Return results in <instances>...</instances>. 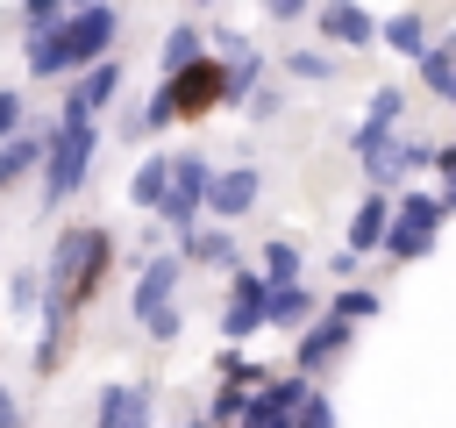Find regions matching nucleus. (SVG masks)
<instances>
[{"instance_id":"23","label":"nucleus","mask_w":456,"mask_h":428,"mask_svg":"<svg viewBox=\"0 0 456 428\" xmlns=\"http://www.w3.org/2000/svg\"><path fill=\"white\" fill-rule=\"evenodd\" d=\"M214 157H200V150H171V193H185V200H200L207 207V185H214Z\"/></svg>"},{"instance_id":"33","label":"nucleus","mask_w":456,"mask_h":428,"mask_svg":"<svg viewBox=\"0 0 456 428\" xmlns=\"http://www.w3.org/2000/svg\"><path fill=\"white\" fill-rule=\"evenodd\" d=\"M242 114H249V121H278V114H285V93H278V86H256V93L242 100Z\"/></svg>"},{"instance_id":"30","label":"nucleus","mask_w":456,"mask_h":428,"mask_svg":"<svg viewBox=\"0 0 456 428\" xmlns=\"http://www.w3.org/2000/svg\"><path fill=\"white\" fill-rule=\"evenodd\" d=\"M249 392H256V385L221 378V385H214V399H207V421H249Z\"/></svg>"},{"instance_id":"32","label":"nucleus","mask_w":456,"mask_h":428,"mask_svg":"<svg viewBox=\"0 0 456 428\" xmlns=\"http://www.w3.org/2000/svg\"><path fill=\"white\" fill-rule=\"evenodd\" d=\"M14 14H21V36H28V29L64 21V14H71V0H14Z\"/></svg>"},{"instance_id":"11","label":"nucleus","mask_w":456,"mask_h":428,"mask_svg":"<svg viewBox=\"0 0 456 428\" xmlns=\"http://www.w3.org/2000/svg\"><path fill=\"white\" fill-rule=\"evenodd\" d=\"M185 250H150L142 257V271H135V285H128V307H135V321L150 314V307H164V300H178V285H185Z\"/></svg>"},{"instance_id":"31","label":"nucleus","mask_w":456,"mask_h":428,"mask_svg":"<svg viewBox=\"0 0 456 428\" xmlns=\"http://www.w3.org/2000/svg\"><path fill=\"white\" fill-rule=\"evenodd\" d=\"M135 328H142L150 342H178V335H185V314H178V300H164V307H150Z\"/></svg>"},{"instance_id":"1","label":"nucleus","mask_w":456,"mask_h":428,"mask_svg":"<svg viewBox=\"0 0 456 428\" xmlns=\"http://www.w3.org/2000/svg\"><path fill=\"white\" fill-rule=\"evenodd\" d=\"M107 278H114V228H100V221H78V228H64L57 243H50V264H43V328H36V350H28V371L36 378H50L57 364H64V342H71V321L107 292Z\"/></svg>"},{"instance_id":"13","label":"nucleus","mask_w":456,"mask_h":428,"mask_svg":"<svg viewBox=\"0 0 456 428\" xmlns=\"http://www.w3.org/2000/svg\"><path fill=\"white\" fill-rule=\"evenodd\" d=\"M150 414H157L150 378H114V385L93 392V421H100V428H142Z\"/></svg>"},{"instance_id":"29","label":"nucleus","mask_w":456,"mask_h":428,"mask_svg":"<svg viewBox=\"0 0 456 428\" xmlns=\"http://www.w3.org/2000/svg\"><path fill=\"white\" fill-rule=\"evenodd\" d=\"M214 378H235V385H264L271 371H264V364H256V357H249L242 342H228V350L214 357Z\"/></svg>"},{"instance_id":"34","label":"nucleus","mask_w":456,"mask_h":428,"mask_svg":"<svg viewBox=\"0 0 456 428\" xmlns=\"http://www.w3.org/2000/svg\"><path fill=\"white\" fill-rule=\"evenodd\" d=\"M14 128H28V100L14 86H0V136H14Z\"/></svg>"},{"instance_id":"3","label":"nucleus","mask_w":456,"mask_h":428,"mask_svg":"<svg viewBox=\"0 0 456 428\" xmlns=\"http://www.w3.org/2000/svg\"><path fill=\"white\" fill-rule=\"evenodd\" d=\"M93 157H100V114H57L50 128V150H43V214H57L86 178H93Z\"/></svg>"},{"instance_id":"8","label":"nucleus","mask_w":456,"mask_h":428,"mask_svg":"<svg viewBox=\"0 0 456 428\" xmlns=\"http://www.w3.org/2000/svg\"><path fill=\"white\" fill-rule=\"evenodd\" d=\"M121 78H128V71H121V57H114V50H107V57H93L86 71H71V78H64L57 114H107V107H114V93H121Z\"/></svg>"},{"instance_id":"35","label":"nucleus","mask_w":456,"mask_h":428,"mask_svg":"<svg viewBox=\"0 0 456 428\" xmlns=\"http://www.w3.org/2000/svg\"><path fill=\"white\" fill-rule=\"evenodd\" d=\"M356 271H363V250H349V243H342V250L328 257V278L342 285V278H356Z\"/></svg>"},{"instance_id":"7","label":"nucleus","mask_w":456,"mask_h":428,"mask_svg":"<svg viewBox=\"0 0 456 428\" xmlns=\"http://www.w3.org/2000/svg\"><path fill=\"white\" fill-rule=\"evenodd\" d=\"M356 328H363V321H349V314L321 307V314H314V321L292 335V364H299V371H314V378H328V371H335V364L356 350Z\"/></svg>"},{"instance_id":"12","label":"nucleus","mask_w":456,"mask_h":428,"mask_svg":"<svg viewBox=\"0 0 456 428\" xmlns=\"http://www.w3.org/2000/svg\"><path fill=\"white\" fill-rule=\"evenodd\" d=\"M256 200H264V171L256 164H221L214 185H207V214L214 221H242V214H256Z\"/></svg>"},{"instance_id":"4","label":"nucleus","mask_w":456,"mask_h":428,"mask_svg":"<svg viewBox=\"0 0 456 428\" xmlns=\"http://www.w3.org/2000/svg\"><path fill=\"white\" fill-rule=\"evenodd\" d=\"M278 421H299V428H328L335 421V399L321 392L314 371H285V378H264L249 392V428H278Z\"/></svg>"},{"instance_id":"40","label":"nucleus","mask_w":456,"mask_h":428,"mask_svg":"<svg viewBox=\"0 0 456 428\" xmlns=\"http://www.w3.org/2000/svg\"><path fill=\"white\" fill-rule=\"evenodd\" d=\"M71 7H86V0H71Z\"/></svg>"},{"instance_id":"36","label":"nucleus","mask_w":456,"mask_h":428,"mask_svg":"<svg viewBox=\"0 0 456 428\" xmlns=\"http://www.w3.org/2000/svg\"><path fill=\"white\" fill-rule=\"evenodd\" d=\"M271 21H299V14H314V0H256Z\"/></svg>"},{"instance_id":"21","label":"nucleus","mask_w":456,"mask_h":428,"mask_svg":"<svg viewBox=\"0 0 456 428\" xmlns=\"http://www.w3.org/2000/svg\"><path fill=\"white\" fill-rule=\"evenodd\" d=\"M413 78L428 86V100H449V93H456V36H435V43L413 57Z\"/></svg>"},{"instance_id":"2","label":"nucleus","mask_w":456,"mask_h":428,"mask_svg":"<svg viewBox=\"0 0 456 428\" xmlns=\"http://www.w3.org/2000/svg\"><path fill=\"white\" fill-rule=\"evenodd\" d=\"M114 36H121V14H114L107 0H86V7H71V14L50 21V29H28V43H21L28 78H71V71H86L93 57H107Z\"/></svg>"},{"instance_id":"38","label":"nucleus","mask_w":456,"mask_h":428,"mask_svg":"<svg viewBox=\"0 0 456 428\" xmlns=\"http://www.w3.org/2000/svg\"><path fill=\"white\" fill-rule=\"evenodd\" d=\"M442 200H449V214H456V178H442Z\"/></svg>"},{"instance_id":"15","label":"nucleus","mask_w":456,"mask_h":428,"mask_svg":"<svg viewBox=\"0 0 456 428\" xmlns=\"http://www.w3.org/2000/svg\"><path fill=\"white\" fill-rule=\"evenodd\" d=\"M178 250H185V264L192 271H228V264H242V250H235V221H192L185 235H178Z\"/></svg>"},{"instance_id":"5","label":"nucleus","mask_w":456,"mask_h":428,"mask_svg":"<svg viewBox=\"0 0 456 428\" xmlns=\"http://www.w3.org/2000/svg\"><path fill=\"white\" fill-rule=\"evenodd\" d=\"M157 100H164L178 121H207V114H221V107H228V57L207 50V57H192L185 71H164V78H157Z\"/></svg>"},{"instance_id":"24","label":"nucleus","mask_w":456,"mask_h":428,"mask_svg":"<svg viewBox=\"0 0 456 428\" xmlns=\"http://www.w3.org/2000/svg\"><path fill=\"white\" fill-rule=\"evenodd\" d=\"M256 264H264V278H271V285H285V278H306V250H299L292 235H271V243L256 250Z\"/></svg>"},{"instance_id":"14","label":"nucleus","mask_w":456,"mask_h":428,"mask_svg":"<svg viewBox=\"0 0 456 428\" xmlns=\"http://www.w3.org/2000/svg\"><path fill=\"white\" fill-rule=\"evenodd\" d=\"M399 114H406V93H399V86H378V93H370V107H363V121L349 128L356 164H363V157H378V150L399 136Z\"/></svg>"},{"instance_id":"10","label":"nucleus","mask_w":456,"mask_h":428,"mask_svg":"<svg viewBox=\"0 0 456 428\" xmlns=\"http://www.w3.org/2000/svg\"><path fill=\"white\" fill-rule=\"evenodd\" d=\"M420 171H435V143H413V136H392L378 157H363V178H370V185H385V193L413 185Z\"/></svg>"},{"instance_id":"28","label":"nucleus","mask_w":456,"mask_h":428,"mask_svg":"<svg viewBox=\"0 0 456 428\" xmlns=\"http://www.w3.org/2000/svg\"><path fill=\"white\" fill-rule=\"evenodd\" d=\"M285 71H292L299 86H328V78H335L342 64H335L328 50H285Z\"/></svg>"},{"instance_id":"39","label":"nucleus","mask_w":456,"mask_h":428,"mask_svg":"<svg viewBox=\"0 0 456 428\" xmlns=\"http://www.w3.org/2000/svg\"><path fill=\"white\" fill-rule=\"evenodd\" d=\"M185 7H214V0H185Z\"/></svg>"},{"instance_id":"16","label":"nucleus","mask_w":456,"mask_h":428,"mask_svg":"<svg viewBox=\"0 0 456 428\" xmlns=\"http://www.w3.org/2000/svg\"><path fill=\"white\" fill-rule=\"evenodd\" d=\"M43 150H50V128H14V136H0V193H14L28 171H43Z\"/></svg>"},{"instance_id":"22","label":"nucleus","mask_w":456,"mask_h":428,"mask_svg":"<svg viewBox=\"0 0 456 428\" xmlns=\"http://www.w3.org/2000/svg\"><path fill=\"white\" fill-rule=\"evenodd\" d=\"M214 43H207V29L200 21H171L164 29V50H157V71H185L192 57H207Z\"/></svg>"},{"instance_id":"37","label":"nucleus","mask_w":456,"mask_h":428,"mask_svg":"<svg viewBox=\"0 0 456 428\" xmlns=\"http://www.w3.org/2000/svg\"><path fill=\"white\" fill-rule=\"evenodd\" d=\"M14 421H21V392H14V385H0V428H14Z\"/></svg>"},{"instance_id":"19","label":"nucleus","mask_w":456,"mask_h":428,"mask_svg":"<svg viewBox=\"0 0 456 428\" xmlns=\"http://www.w3.org/2000/svg\"><path fill=\"white\" fill-rule=\"evenodd\" d=\"M435 36H428V14L420 7H392L385 21H378V50H392V57H420Z\"/></svg>"},{"instance_id":"17","label":"nucleus","mask_w":456,"mask_h":428,"mask_svg":"<svg viewBox=\"0 0 456 428\" xmlns=\"http://www.w3.org/2000/svg\"><path fill=\"white\" fill-rule=\"evenodd\" d=\"M385 228H392V193H385V185H370V193L356 200V214H349V235H342V243L370 257V250H385Z\"/></svg>"},{"instance_id":"25","label":"nucleus","mask_w":456,"mask_h":428,"mask_svg":"<svg viewBox=\"0 0 456 428\" xmlns=\"http://www.w3.org/2000/svg\"><path fill=\"white\" fill-rule=\"evenodd\" d=\"M428 250H435V228H413V221L392 214V228H385V257H392V264H420Z\"/></svg>"},{"instance_id":"20","label":"nucleus","mask_w":456,"mask_h":428,"mask_svg":"<svg viewBox=\"0 0 456 428\" xmlns=\"http://www.w3.org/2000/svg\"><path fill=\"white\" fill-rule=\"evenodd\" d=\"M164 193H171V150L135 157V171H128V207H135V214H157Z\"/></svg>"},{"instance_id":"6","label":"nucleus","mask_w":456,"mask_h":428,"mask_svg":"<svg viewBox=\"0 0 456 428\" xmlns=\"http://www.w3.org/2000/svg\"><path fill=\"white\" fill-rule=\"evenodd\" d=\"M271 321V278L264 264H228V300H221V342H256Z\"/></svg>"},{"instance_id":"27","label":"nucleus","mask_w":456,"mask_h":428,"mask_svg":"<svg viewBox=\"0 0 456 428\" xmlns=\"http://www.w3.org/2000/svg\"><path fill=\"white\" fill-rule=\"evenodd\" d=\"M328 307H335V314H349V321H378V307H385V300H378V292H370L363 278H342Z\"/></svg>"},{"instance_id":"18","label":"nucleus","mask_w":456,"mask_h":428,"mask_svg":"<svg viewBox=\"0 0 456 428\" xmlns=\"http://www.w3.org/2000/svg\"><path fill=\"white\" fill-rule=\"evenodd\" d=\"M321 307H328V300H321L306 278H285V285H271V321H264V328H285V335H299V328H306Z\"/></svg>"},{"instance_id":"9","label":"nucleus","mask_w":456,"mask_h":428,"mask_svg":"<svg viewBox=\"0 0 456 428\" xmlns=\"http://www.w3.org/2000/svg\"><path fill=\"white\" fill-rule=\"evenodd\" d=\"M314 36L335 50H378V14L356 0H314Z\"/></svg>"},{"instance_id":"26","label":"nucleus","mask_w":456,"mask_h":428,"mask_svg":"<svg viewBox=\"0 0 456 428\" xmlns=\"http://www.w3.org/2000/svg\"><path fill=\"white\" fill-rule=\"evenodd\" d=\"M7 314H21V321L43 314V271H28V264L7 271Z\"/></svg>"}]
</instances>
